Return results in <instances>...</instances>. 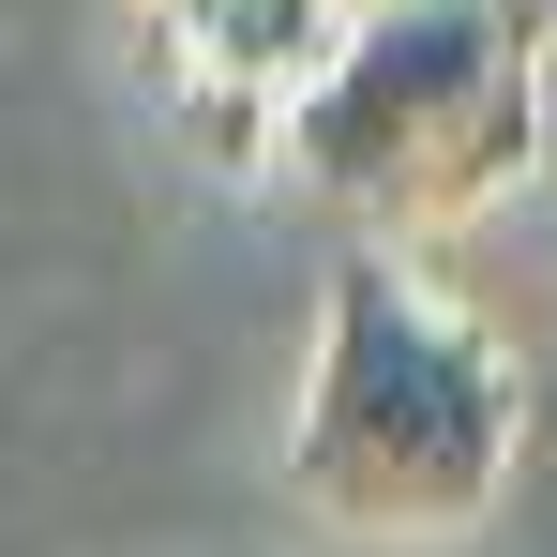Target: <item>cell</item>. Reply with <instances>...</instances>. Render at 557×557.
<instances>
[{"mask_svg": "<svg viewBox=\"0 0 557 557\" xmlns=\"http://www.w3.org/2000/svg\"><path fill=\"white\" fill-rule=\"evenodd\" d=\"M543 46L557 0H347L332 61L272 121V166L376 242L482 226L543 166Z\"/></svg>", "mask_w": 557, "mask_h": 557, "instance_id": "obj_1", "label": "cell"}, {"mask_svg": "<svg viewBox=\"0 0 557 557\" xmlns=\"http://www.w3.org/2000/svg\"><path fill=\"white\" fill-rule=\"evenodd\" d=\"M528 453V376L512 347L437 301L407 257H347L332 317H317V376H301V422H286V482L362 528V543H453L497 512V482Z\"/></svg>", "mask_w": 557, "mask_h": 557, "instance_id": "obj_2", "label": "cell"}, {"mask_svg": "<svg viewBox=\"0 0 557 557\" xmlns=\"http://www.w3.org/2000/svg\"><path fill=\"white\" fill-rule=\"evenodd\" d=\"M151 30H166V61H182L196 136L242 151V166H272V121H286V91L332 61L347 0H151Z\"/></svg>", "mask_w": 557, "mask_h": 557, "instance_id": "obj_3", "label": "cell"}]
</instances>
